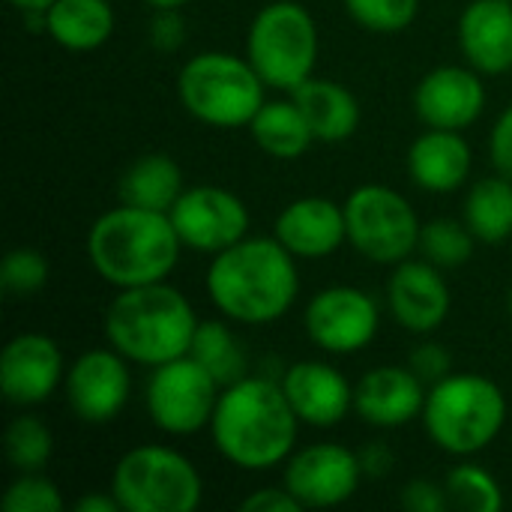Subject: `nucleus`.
<instances>
[{"mask_svg":"<svg viewBox=\"0 0 512 512\" xmlns=\"http://www.w3.org/2000/svg\"><path fill=\"white\" fill-rule=\"evenodd\" d=\"M204 288L222 318L246 327L273 324L300 294L297 258L276 237H243L213 255Z\"/></svg>","mask_w":512,"mask_h":512,"instance_id":"nucleus-1","label":"nucleus"},{"mask_svg":"<svg viewBox=\"0 0 512 512\" xmlns=\"http://www.w3.org/2000/svg\"><path fill=\"white\" fill-rule=\"evenodd\" d=\"M300 420L273 378L246 375L222 387L210 420L213 447L240 471H270L285 465L297 444Z\"/></svg>","mask_w":512,"mask_h":512,"instance_id":"nucleus-2","label":"nucleus"},{"mask_svg":"<svg viewBox=\"0 0 512 512\" xmlns=\"http://www.w3.org/2000/svg\"><path fill=\"white\" fill-rule=\"evenodd\" d=\"M87 261L111 288L165 282L180 261L183 243L168 213L117 204L87 231Z\"/></svg>","mask_w":512,"mask_h":512,"instance_id":"nucleus-3","label":"nucleus"},{"mask_svg":"<svg viewBox=\"0 0 512 512\" xmlns=\"http://www.w3.org/2000/svg\"><path fill=\"white\" fill-rule=\"evenodd\" d=\"M198 315L168 282L123 288L105 309V339L129 363L156 369L189 354Z\"/></svg>","mask_w":512,"mask_h":512,"instance_id":"nucleus-4","label":"nucleus"},{"mask_svg":"<svg viewBox=\"0 0 512 512\" xmlns=\"http://www.w3.org/2000/svg\"><path fill=\"white\" fill-rule=\"evenodd\" d=\"M420 420L438 450L471 459L489 450L504 432L507 396L492 378L453 372L450 378L429 387Z\"/></svg>","mask_w":512,"mask_h":512,"instance_id":"nucleus-5","label":"nucleus"},{"mask_svg":"<svg viewBox=\"0 0 512 512\" xmlns=\"http://www.w3.org/2000/svg\"><path fill=\"white\" fill-rule=\"evenodd\" d=\"M264 78L255 72L249 57L231 51H201L183 63L177 75L180 105L207 126L237 129L249 126L264 99Z\"/></svg>","mask_w":512,"mask_h":512,"instance_id":"nucleus-6","label":"nucleus"},{"mask_svg":"<svg viewBox=\"0 0 512 512\" xmlns=\"http://www.w3.org/2000/svg\"><path fill=\"white\" fill-rule=\"evenodd\" d=\"M318 24L297 0H273L255 12L246 33V57L267 87L294 93L315 75Z\"/></svg>","mask_w":512,"mask_h":512,"instance_id":"nucleus-7","label":"nucleus"},{"mask_svg":"<svg viewBox=\"0 0 512 512\" xmlns=\"http://www.w3.org/2000/svg\"><path fill=\"white\" fill-rule=\"evenodd\" d=\"M111 492L126 512H195L204 501V480L180 450L144 444L120 456Z\"/></svg>","mask_w":512,"mask_h":512,"instance_id":"nucleus-8","label":"nucleus"},{"mask_svg":"<svg viewBox=\"0 0 512 512\" xmlns=\"http://www.w3.org/2000/svg\"><path fill=\"white\" fill-rule=\"evenodd\" d=\"M348 243L372 264H390L411 258L420 243L423 222L411 201L381 183L357 186L345 198Z\"/></svg>","mask_w":512,"mask_h":512,"instance_id":"nucleus-9","label":"nucleus"},{"mask_svg":"<svg viewBox=\"0 0 512 512\" xmlns=\"http://www.w3.org/2000/svg\"><path fill=\"white\" fill-rule=\"evenodd\" d=\"M219 396H222L219 381L198 360L186 354L150 372L144 402L159 432L183 438L210 429Z\"/></svg>","mask_w":512,"mask_h":512,"instance_id":"nucleus-10","label":"nucleus"},{"mask_svg":"<svg viewBox=\"0 0 512 512\" xmlns=\"http://www.w3.org/2000/svg\"><path fill=\"white\" fill-rule=\"evenodd\" d=\"M306 336L327 354L348 357L372 345L381 327V309L372 294L354 285L318 291L303 315Z\"/></svg>","mask_w":512,"mask_h":512,"instance_id":"nucleus-11","label":"nucleus"},{"mask_svg":"<svg viewBox=\"0 0 512 512\" xmlns=\"http://www.w3.org/2000/svg\"><path fill=\"white\" fill-rule=\"evenodd\" d=\"M168 216L183 249H192L198 255L213 258L249 237V210L243 198L222 186L183 189Z\"/></svg>","mask_w":512,"mask_h":512,"instance_id":"nucleus-12","label":"nucleus"},{"mask_svg":"<svg viewBox=\"0 0 512 512\" xmlns=\"http://www.w3.org/2000/svg\"><path fill=\"white\" fill-rule=\"evenodd\" d=\"M363 480V465L345 444L321 441L294 450L285 462V489L303 510H327L348 504Z\"/></svg>","mask_w":512,"mask_h":512,"instance_id":"nucleus-13","label":"nucleus"},{"mask_svg":"<svg viewBox=\"0 0 512 512\" xmlns=\"http://www.w3.org/2000/svg\"><path fill=\"white\" fill-rule=\"evenodd\" d=\"M66 405L87 426H105L123 414L132 396L129 360L108 348L84 351L69 369L63 381Z\"/></svg>","mask_w":512,"mask_h":512,"instance_id":"nucleus-14","label":"nucleus"},{"mask_svg":"<svg viewBox=\"0 0 512 512\" xmlns=\"http://www.w3.org/2000/svg\"><path fill=\"white\" fill-rule=\"evenodd\" d=\"M66 381L60 345L45 333H18L0 354V390L9 405L33 408L54 396Z\"/></svg>","mask_w":512,"mask_h":512,"instance_id":"nucleus-15","label":"nucleus"},{"mask_svg":"<svg viewBox=\"0 0 512 512\" xmlns=\"http://www.w3.org/2000/svg\"><path fill=\"white\" fill-rule=\"evenodd\" d=\"M387 306L393 321L417 336L435 333L453 306L450 285L441 273V267L429 264L426 258L420 261H399L390 273L387 282Z\"/></svg>","mask_w":512,"mask_h":512,"instance_id":"nucleus-16","label":"nucleus"},{"mask_svg":"<svg viewBox=\"0 0 512 512\" xmlns=\"http://www.w3.org/2000/svg\"><path fill=\"white\" fill-rule=\"evenodd\" d=\"M486 108V84L474 66H438L414 90V111L426 129H468Z\"/></svg>","mask_w":512,"mask_h":512,"instance_id":"nucleus-17","label":"nucleus"},{"mask_svg":"<svg viewBox=\"0 0 512 512\" xmlns=\"http://www.w3.org/2000/svg\"><path fill=\"white\" fill-rule=\"evenodd\" d=\"M297 420L312 429H333L354 411V387L324 360L291 363L279 378Z\"/></svg>","mask_w":512,"mask_h":512,"instance_id":"nucleus-18","label":"nucleus"},{"mask_svg":"<svg viewBox=\"0 0 512 512\" xmlns=\"http://www.w3.org/2000/svg\"><path fill=\"white\" fill-rule=\"evenodd\" d=\"M426 396L411 366H375L354 387V411L375 429H402L423 417Z\"/></svg>","mask_w":512,"mask_h":512,"instance_id":"nucleus-19","label":"nucleus"},{"mask_svg":"<svg viewBox=\"0 0 512 512\" xmlns=\"http://www.w3.org/2000/svg\"><path fill=\"white\" fill-rule=\"evenodd\" d=\"M273 237L294 255L306 261H321L348 243L345 204L324 195H306L291 201L273 225Z\"/></svg>","mask_w":512,"mask_h":512,"instance_id":"nucleus-20","label":"nucleus"},{"mask_svg":"<svg viewBox=\"0 0 512 512\" xmlns=\"http://www.w3.org/2000/svg\"><path fill=\"white\" fill-rule=\"evenodd\" d=\"M459 45L480 75L512 69V0H471L459 15Z\"/></svg>","mask_w":512,"mask_h":512,"instance_id":"nucleus-21","label":"nucleus"},{"mask_svg":"<svg viewBox=\"0 0 512 512\" xmlns=\"http://www.w3.org/2000/svg\"><path fill=\"white\" fill-rule=\"evenodd\" d=\"M471 144L456 129H426L408 150V174L423 192L447 195L471 177Z\"/></svg>","mask_w":512,"mask_h":512,"instance_id":"nucleus-22","label":"nucleus"},{"mask_svg":"<svg viewBox=\"0 0 512 512\" xmlns=\"http://www.w3.org/2000/svg\"><path fill=\"white\" fill-rule=\"evenodd\" d=\"M291 99L300 105V111L306 114L312 132L318 141L324 144H339V141H348L357 129H360V102L357 96L339 84V81H330V78H309L303 81Z\"/></svg>","mask_w":512,"mask_h":512,"instance_id":"nucleus-23","label":"nucleus"},{"mask_svg":"<svg viewBox=\"0 0 512 512\" xmlns=\"http://www.w3.org/2000/svg\"><path fill=\"white\" fill-rule=\"evenodd\" d=\"M108 0H54L45 9V33L66 51H96L114 33Z\"/></svg>","mask_w":512,"mask_h":512,"instance_id":"nucleus-24","label":"nucleus"},{"mask_svg":"<svg viewBox=\"0 0 512 512\" xmlns=\"http://www.w3.org/2000/svg\"><path fill=\"white\" fill-rule=\"evenodd\" d=\"M117 195L120 204L171 213V207L183 195V171L165 153H144L135 162H129L126 171L120 174Z\"/></svg>","mask_w":512,"mask_h":512,"instance_id":"nucleus-25","label":"nucleus"},{"mask_svg":"<svg viewBox=\"0 0 512 512\" xmlns=\"http://www.w3.org/2000/svg\"><path fill=\"white\" fill-rule=\"evenodd\" d=\"M252 141L273 159L294 162L309 153V147L318 141L306 114L294 99H273L258 108V114L249 123Z\"/></svg>","mask_w":512,"mask_h":512,"instance_id":"nucleus-26","label":"nucleus"},{"mask_svg":"<svg viewBox=\"0 0 512 512\" xmlns=\"http://www.w3.org/2000/svg\"><path fill=\"white\" fill-rule=\"evenodd\" d=\"M465 225L480 243H504L512 237V180L504 174L480 177L465 198Z\"/></svg>","mask_w":512,"mask_h":512,"instance_id":"nucleus-27","label":"nucleus"},{"mask_svg":"<svg viewBox=\"0 0 512 512\" xmlns=\"http://www.w3.org/2000/svg\"><path fill=\"white\" fill-rule=\"evenodd\" d=\"M189 357L198 360L216 381L219 387H231L234 381L246 378L249 357L234 336V330L225 321H198V330L189 345Z\"/></svg>","mask_w":512,"mask_h":512,"instance_id":"nucleus-28","label":"nucleus"},{"mask_svg":"<svg viewBox=\"0 0 512 512\" xmlns=\"http://www.w3.org/2000/svg\"><path fill=\"white\" fill-rule=\"evenodd\" d=\"M477 243L480 240L471 234L465 219L456 222V219L441 216V219L423 222L417 252H420V258H426L429 264H435L441 270H456L474 258Z\"/></svg>","mask_w":512,"mask_h":512,"instance_id":"nucleus-29","label":"nucleus"},{"mask_svg":"<svg viewBox=\"0 0 512 512\" xmlns=\"http://www.w3.org/2000/svg\"><path fill=\"white\" fill-rule=\"evenodd\" d=\"M3 447H6L9 465L18 474L45 471V465L51 462V453H54V435L45 420H39L33 414H21L6 426Z\"/></svg>","mask_w":512,"mask_h":512,"instance_id":"nucleus-30","label":"nucleus"},{"mask_svg":"<svg viewBox=\"0 0 512 512\" xmlns=\"http://www.w3.org/2000/svg\"><path fill=\"white\" fill-rule=\"evenodd\" d=\"M444 489L450 498V510L498 512L504 507V492H501L498 480L474 462L456 465L447 474Z\"/></svg>","mask_w":512,"mask_h":512,"instance_id":"nucleus-31","label":"nucleus"},{"mask_svg":"<svg viewBox=\"0 0 512 512\" xmlns=\"http://www.w3.org/2000/svg\"><path fill=\"white\" fill-rule=\"evenodd\" d=\"M348 15L372 33H402L420 15V0H342Z\"/></svg>","mask_w":512,"mask_h":512,"instance_id":"nucleus-32","label":"nucleus"},{"mask_svg":"<svg viewBox=\"0 0 512 512\" xmlns=\"http://www.w3.org/2000/svg\"><path fill=\"white\" fill-rule=\"evenodd\" d=\"M3 510L6 512H60L66 507L60 489L54 480H48L42 471L18 474L9 489L3 492Z\"/></svg>","mask_w":512,"mask_h":512,"instance_id":"nucleus-33","label":"nucleus"},{"mask_svg":"<svg viewBox=\"0 0 512 512\" xmlns=\"http://www.w3.org/2000/svg\"><path fill=\"white\" fill-rule=\"evenodd\" d=\"M48 276H51L48 258L39 249H30V246L12 249L3 258V267H0V285L9 294H18V297L42 291L48 285Z\"/></svg>","mask_w":512,"mask_h":512,"instance_id":"nucleus-34","label":"nucleus"},{"mask_svg":"<svg viewBox=\"0 0 512 512\" xmlns=\"http://www.w3.org/2000/svg\"><path fill=\"white\" fill-rule=\"evenodd\" d=\"M408 366L411 372L426 384V387H435L438 381L450 378L453 375V357L444 345L438 342H423L411 351L408 357Z\"/></svg>","mask_w":512,"mask_h":512,"instance_id":"nucleus-35","label":"nucleus"},{"mask_svg":"<svg viewBox=\"0 0 512 512\" xmlns=\"http://www.w3.org/2000/svg\"><path fill=\"white\" fill-rule=\"evenodd\" d=\"M150 42L156 51H177L186 42V18L180 15V9H156V15L150 18Z\"/></svg>","mask_w":512,"mask_h":512,"instance_id":"nucleus-36","label":"nucleus"},{"mask_svg":"<svg viewBox=\"0 0 512 512\" xmlns=\"http://www.w3.org/2000/svg\"><path fill=\"white\" fill-rule=\"evenodd\" d=\"M399 504L411 512H447L450 510V498L447 489L432 483V480H411L402 492H399Z\"/></svg>","mask_w":512,"mask_h":512,"instance_id":"nucleus-37","label":"nucleus"},{"mask_svg":"<svg viewBox=\"0 0 512 512\" xmlns=\"http://www.w3.org/2000/svg\"><path fill=\"white\" fill-rule=\"evenodd\" d=\"M489 153H492V165L498 174H504L512 180V105L504 108V114L495 120L492 135H489Z\"/></svg>","mask_w":512,"mask_h":512,"instance_id":"nucleus-38","label":"nucleus"},{"mask_svg":"<svg viewBox=\"0 0 512 512\" xmlns=\"http://www.w3.org/2000/svg\"><path fill=\"white\" fill-rule=\"evenodd\" d=\"M240 510L246 512H300L303 504L282 486H270V489H258L252 492L246 501H240Z\"/></svg>","mask_w":512,"mask_h":512,"instance_id":"nucleus-39","label":"nucleus"},{"mask_svg":"<svg viewBox=\"0 0 512 512\" xmlns=\"http://www.w3.org/2000/svg\"><path fill=\"white\" fill-rule=\"evenodd\" d=\"M357 456H360V465H363V477H375V480L387 477L393 471V465H396V456H393L390 444H384V441L366 444Z\"/></svg>","mask_w":512,"mask_h":512,"instance_id":"nucleus-40","label":"nucleus"},{"mask_svg":"<svg viewBox=\"0 0 512 512\" xmlns=\"http://www.w3.org/2000/svg\"><path fill=\"white\" fill-rule=\"evenodd\" d=\"M120 501L114 498V492H90L84 495L78 504H75V512H120Z\"/></svg>","mask_w":512,"mask_h":512,"instance_id":"nucleus-41","label":"nucleus"},{"mask_svg":"<svg viewBox=\"0 0 512 512\" xmlns=\"http://www.w3.org/2000/svg\"><path fill=\"white\" fill-rule=\"evenodd\" d=\"M15 9H21V15L24 12H45L54 0H9Z\"/></svg>","mask_w":512,"mask_h":512,"instance_id":"nucleus-42","label":"nucleus"},{"mask_svg":"<svg viewBox=\"0 0 512 512\" xmlns=\"http://www.w3.org/2000/svg\"><path fill=\"white\" fill-rule=\"evenodd\" d=\"M153 9H180V6H186L189 0H147Z\"/></svg>","mask_w":512,"mask_h":512,"instance_id":"nucleus-43","label":"nucleus"},{"mask_svg":"<svg viewBox=\"0 0 512 512\" xmlns=\"http://www.w3.org/2000/svg\"><path fill=\"white\" fill-rule=\"evenodd\" d=\"M507 309H510V315H512V288H510V294H507Z\"/></svg>","mask_w":512,"mask_h":512,"instance_id":"nucleus-44","label":"nucleus"}]
</instances>
